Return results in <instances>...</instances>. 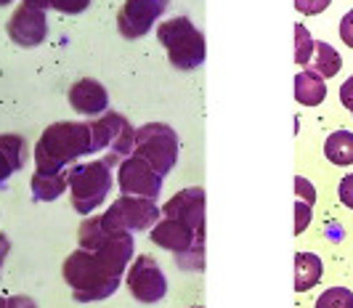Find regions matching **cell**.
<instances>
[{
  "label": "cell",
  "mask_w": 353,
  "mask_h": 308,
  "mask_svg": "<svg viewBox=\"0 0 353 308\" xmlns=\"http://www.w3.org/2000/svg\"><path fill=\"white\" fill-rule=\"evenodd\" d=\"M85 154H93L88 123H53L40 133L32 160L40 173H61Z\"/></svg>",
  "instance_id": "obj_1"
},
{
  "label": "cell",
  "mask_w": 353,
  "mask_h": 308,
  "mask_svg": "<svg viewBox=\"0 0 353 308\" xmlns=\"http://www.w3.org/2000/svg\"><path fill=\"white\" fill-rule=\"evenodd\" d=\"M64 282L72 287V295L77 303H99L106 300L109 295H114L120 287V279L117 276H109V274L99 266L96 255L90 250L77 247L72 255H67L64 260Z\"/></svg>",
  "instance_id": "obj_2"
},
{
  "label": "cell",
  "mask_w": 353,
  "mask_h": 308,
  "mask_svg": "<svg viewBox=\"0 0 353 308\" xmlns=\"http://www.w3.org/2000/svg\"><path fill=\"white\" fill-rule=\"evenodd\" d=\"M157 37L168 51L173 70L192 72V70H199L205 64V56H208L205 35L196 30L194 21L189 17H176L162 21L157 27Z\"/></svg>",
  "instance_id": "obj_3"
},
{
  "label": "cell",
  "mask_w": 353,
  "mask_h": 308,
  "mask_svg": "<svg viewBox=\"0 0 353 308\" xmlns=\"http://www.w3.org/2000/svg\"><path fill=\"white\" fill-rule=\"evenodd\" d=\"M72 207L80 216H90L96 207H101L112 192V167L104 160L80 163L67 167Z\"/></svg>",
  "instance_id": "obj_4"
},
{
  "label": "cell",
  "mask_w": 353,
  "mask_h": 308,
  "mask_svg": "<svg viewBox=\"0 0 353 308\" xmlns=\"http://www.w3.org/2000/svg\"><path fill=\"white\" fill-rule=\"evenodd\" d=\"M90 127V144H93V154L109 149V154L104 157V163L120 165L125 157L133 154L136 146V127L125 120L120 112H104L101 117H93Z\"/></svg>",
  "instance_id": "obj_5"
},
{
  "label": "cell",
  "mask_w": 353,
  "mask_h": 308,
  "mask_svg": "<svg viewBox=\"0 0 353 308\" xmlns=\"http://www.w3.org/2000/svg\"><path fill=\"white\" fill-rule=\"evenodd\" d=\"M133 157L149 163L165 178L178 163V133L165 123H146L136 130Z\"/></svg>",
  "instance_id": "obj_6"
},
{
  "label": "cell",
  "mask_w": 353,
  "mask_h": 308,
  "mask_svg": "<svg viewBox=\"0 0 353 308\" xmlns=\"http://www.w3.org/2000/svg\"><path fill=\"white\" fill-rule=\"evenodd\" d=\"M162 210L154 200H143V197H120L114 200L112 207H106L101 216L106 232H143L152 229L159 220Z\"/></svg>",
  "instance_id": "obj_7"
},
{
  "label": "cell",
  "mask_w": 353,
  "mask_h": 308,
  "mask_svg": "<svg viewBox=\"0 0 353 308\" xmlns=\"http://www.w3.org/2000/svg\"><path fill=\"white\" fill-rule=\"evenodd\" d=\"M125 282L139 303H159L168 292V279L152 255H139L133 266H128Z\"/></svg>",
  "instance_id": "obj_8"
},
{
  "label": "cell",
  "mask_w": 353,
  "mask_h": 308,
  "mask_svg": "<svg viewBox=\"0 0 353 308\" xmlns=\"http://www.w3.org/2000/svg\"><path fill=\"white\" fill-rule=\"evenodd\" d=\"M117 183H120V192L125 197L157 200L162 192V176L149 163H143L133 154L117 165Z\"/></svg>",
  "instance_id": "obj_9"
},
{
  "label": "cell",
  "mask_w": 353,
  "mask_h": 308,
  "mask_svg": "<svg viewBox=\"0 0 353 308\" xmlns=\"http://www.w3.org/2000/svg\"><path fill=\"white\" fill-rule=\"evenodd\" d=\"M170 0H125L117 14V30L128 40H136L152 32L154 21L168 11Z\"/></svg>",
  "instance_id": "obj_10"
},
{
  "label": "cell",
  "mask_w": 353,
  "mask_h": 308,
  "mask_svg": "<svg viewBox=\"0 0 353 308\" xmlns=\"http://www.w3.org/2000/svg\"><path fill=\"white\" fill-rule=\"evenodd\" d=\"M6 30H8V37L17 45H21V48H37L46 40V35H48V19H46V11L21 3L17 11L11 14Z\"/></svg>",
  "instance_id": "obj_11"
},
{
  "label": "cell",
  "mask_w": 353,
  "mask_h": 308,
  "mask_svg": "<svg viewBox=\"0 0 353 308\" xmlns=\"http://www.w3.org/2000/svg\"><path fill=\"white\" fill-rule=\"evenodd\" d=\"M159 210L165 218H176L189 229H194L199 236H205V189L202 186H189L178 192Z\"/></svg>",
  "instance_id": "obj_12"
},
{
  "label": "cell",
  "mask_w": 353,
  "mask_h": 308,
  "mask_svg": "<svg viewBox=\"0 0 353 308\" xmlns=\"http://www.w3.org/2000/svg\"><path fill=\"white\" fill-rule=\"evenodd\" d=\"M133 250H136V242H133V234H130V232H112V234L106 236L96 250H90V253L96 255L99 266H101L109 276H117V279H120V276L128 271V263L133 260Z\"/></svg>",
  "instance_id": "obj_13"
},
{
  "label": "cell",
  "mask_w": 353,
  "mask_h": 308,
  "mask_svg": "<svg viewBox=\"0 0 353 308\" xmlns=\"http://www.w3.org/2000/svg\"><path fill=\"white\" fill-rule=\"evenodd\" d=\"M152 242L162 250L181 255L194 250V247H202L205 236H199L194 229H189L186 223H181L176 218H159L157 223L152 226Z\"/></svg>",
  "instance_id": "obj_14"
},
{
  "label": "cell",
  "mask_w": 353,
  "mask_h": 308,
  "mask_svg": "<svg viewBox=\"0 0 353 308\" xmlns=\"http://www.w3.org/2000/svg\"><path fill=\"white\" fill-rule=\"evenodd\" d=\"M70 104L74 112H80L85 117H101L109 109V93L99 80L83 77L70 88Z\"/></svg>",
  "instance_id": "obj_15"
},
{
  "label": "cell",
  "mask_w": 353,
  "mask_h": 308,
  "mask_svg": "<svg viewBox=\"0 0 353 308\" xmlns=\"http://www.w3.org/2000/svg\"><path fill=\"white\" fill-rule=\"evenodd\" d=\"M30 160V146L19 133H3L0 136V186L19 173Z\"/></svg>",
  "instance_id": "obj_16"
},
{
  "label": "cell",
  "mask_w": 353,
  "mask_h": 308,
  "mask_svg": "<svg viewBox=\"0 0 353 308\" xmlns=\"http://www.w3.org/2000/svg\"><path fill=\"white\" fill-rule=\"evenodd\" d=\"M295 99H298V104L303 107H319L324 99H327V83H324V77L314 70H303L298 72L295 77Z\"/></svg>",
  "instance_id": "obj_17"
},
{
  "label": "cell",
  "mask_w": 353,
  "mask_h": 308,
  "mask_svg": "<svg viewBox=\"0 0 353 308\" xmlns=\"http://www.w3.org/2000/svg\"><path fill=\"white\" fill-rule=\"evenodd\" d=\"M30 189H32V197H35L37 202L59 200V197L70 189V183H67V170H61V173H40V170H35L32 178H30Z\"/></svg>",
  "instance_id": "obj_18"
},
{
  "label": "cell",
  "mask_w": 353,
  "mask_h": 308,
  "mask_svg": "<svg viewBox=\"0 0 353 308\" xmlns=\"http://www.w3.org/2000/svg\"><path fill=\"white\" fill-rule=\"evenodd\" d=\"M321 258L314 253H298L295 255V290L305 292L311 287H316V282L321 279Z\"/></svg>",
  "instance_id": "obj_19"
},
{
  "label": "cell",
  "mask_w": 353,
  "mask_h": 308,
  "mask_svg": "<svg viewBox=\"0 0 353 308\" xmlns=\"http://www.w3.org/2000/svg\"><path fill=\"white\" fill-rule=\"evenodd\" d=\"M324 154L332 165H353V133L348 130H337L327 138Z\"/></svg>",
  "instance_id": "obj_20"
},
{
  "label": "cell",
  "mask_w": 353,
  "mask_h": 308,
  "mask_svg": "<svg viewBox=\"0 0 353 308\" xmlns=\"http://www.w3.org/2000/svg\"><path fill=\"white\" fill-rule=\"evenodd\" d=\"M311 70L330 80V77H335L343 70V59H340V54L330 43H316V48H314V67Z\"/></svg>",
  "instance_id": "obj_21"
},
{
  "label": "cell",
  "mask_w": 353,
  "mask_h": 308,
  "mask_svg": "<svg viewBox=\"0 0 353 308\" xmlns=\"http://www.w3.org/2000/svg\"><path fill=\"white\" fill-rule=\"evenodd\" d=\"M109 234H112V232L104 229L101 216H93V218H85V220L80 223V229H77V242H80L83 250H96Z\"/></svg>",
  "instance_id": "obj_22"
},
{
  "label": "cell",
  "mask_w": 353,
  "mask_h": 308,
  "mask_svg": "<svg viewBox=\"0 0 353 308\" xmlns=\"http://www.w3.org/2000/svg\"><path fill=\"white\" fill-rule=\"evenodd\" d=\"M314 48H316V43H314L311 32L303 24H295V61L301 67H308V61L314 59Z\"/></svg>",
  "instance_id": "obj_23"
},
{
  "label": "cell",
  "mask_w": 353,
  "mask_h": 308,
  "mask_svg": "<svg viewBox=\"0 0 353 308\" xmlns=\"http://www.w3.org/2000/svg\"><path fill=\"white\" fill-rule=\"evenodd\" d=\"M316 308H353V292L348 287H330L319 295Z\"/></svg>",
  "instance_id": "obj_24"
},
{
  "label": "cell",
  "mask_w": 353,
  "mask_h": 308,
  "mask_svg": "<svg viewBox=\"0 0 353 308\" xmlns=\"http://www.w3.org/2000/svg\"><path fill=\"white\" fill-rule=\"evenodd\" d=\"M205 245L202 247H194V250H189V253H181L176 255V266L181 269H189V271H202L205 269Z\"/></svg>",
  "instance_id": "obj_25"
},
{
  "label": "cell",
  "mask_w": 353,
  "mask_h": 308,
  "mask_svg": "<svg viewBox=\"0 0 353 308\" xmlns=\"http://www.w3.org/2000/svg\"><path fill=\"white\" fill-rule=\"evenodd\" d=\"M90 0H51V8L59 14H83Z\"/></svg>",
  "instance_id": "obj_26"
},
{
  "label": "cell",
  "mask_w": 353,
  "mask_h": 308,
  "mask_svg": "<svg viewBox=\"0 0 353 308\" xmlns=\"http://www.w3.org/2000/svg\"><path fill=\"white\" fill-rule=\"evenodd\" d=\"M330 3H332V0H295V8H298L301 14H305V17H316V14H321Z\"/></svg>",
  "instance_id": "obj_27"
},
{
  "label": "cell",
  "mask_w": 353,
  "mask_h": 308,
  "mask_svg": "<svg viewBox=\"0 0 353 308\" xmlns=\"http://www.w3.org/2000/svg\"><path fill=\"white\" fill-rule=\"evenodd\" d=\"M295 216H298V220H295V234H303V232H305V226L311 223V205L298 200L295 202Z\"/></svg>",
  "instance_id": "obj_28"
},
{
  "label": "cell",
  "mask_w": 353,
  "mask_h": 308,
  "mask_svg": "<svg viewBox=\"0 0 353 308\" xmlns=\"http://www.w3.org/2000/svg\"><path fill=\"white\" fill-rule=\"evenodd\" d=\"M337 194H340V202L345 205V207H351L353 210V173L351 176H345L340 186H337Z\"/></svg>",
  "instance_id": "obj_29"
},
{
  "label": "cell",
  "mask_w": 353,
  "mask_h": 308,
  "mask_svg": "<svg viewBox=\"0 0 353 308\" xmlns=\"http://www.w3.org/2000/svg\"><path fill=\"white\" fill-rule=\"evenodd\" d=\"M295 189H298V197H301L303 202L314 205V200H316V192H314V186L305 181L303 176H298V178H295Z\"/></svg>",
  "instance_id": "obj_30"
},
{
  "label": "cell",
  "mask_w": 353,
  "mask_h": 308,
  "mask_svg": "<svg viewBox=\"0 0 353 308\" xmlns=\"http://www.w3.org/2000/svg\"><path fill=\"white\" fill-rule=\"evenodd\" d=\"M340 40H343L348 48H353V11H348V14L343 17V21H340Z\"/></svg>",
  "instance_id": "obj_31"
},
{
  "label": "cell",
  "mask_w": 353,
  "mask_h": 308,
  "mask_svg": "<svg viewBox=\"0 0 353 308\" xmlns=\"http://www.w3.org/2000/svg\"><path fill=\"white\" fill-rule=\"evenodd\" d=\"M340 104L348 109V112H353V74L340 85Z\"/></svg>",
  "instance_id": "obj_32"
},
{
  "label": "cell",
  "mask_w": 353,
  "mask_h": 308,
  "mask_svg": "<svg viewBox=\"0 0 353 308\" xmlns=\"http://www.w3.org/2000/svg\"><path fill=\"white\" fill-rule=\"evenodd\" d=\"M6 308H37V303L27 295H14V298H8Z\"/></svg>",
  "instance_id": "obj_33"
},
{
  "label": "cell",
  "mask_w": 353,
  "mask_h": 308,
  "mask_svg": "<svg viewBox=\"0 0 353 308\" xmlns=\"http://www.w3.org/2000/svg\"><path fill=\"white\" fill-rule=\"evenodd\" d=\"M8 253H11V239L8 234H0V269H3V260L8 258Z\"/></svg>",
  "instance_id": "obj_34"
},
{
  "label": "cell",
  "mask_w": 353,
  "mask_h": 308,
  "mask_svg": "<svg viewBox=\"0 0 353 308\" xmlns=\"http://www.w3.org/2000/svg\"><path fill=\"white\" fill-rule=\"evenodd\" d=\"M24 6H32V8L46 11V8H51V0H24Z\"/></svg>",
  "instance_id": "obj_35"
},
{
  "label": "cell",
  "mask_w": 353,
  "mask_h": 308,
  "mask_svg": "<svg viewBox=\"0 0 353 308\" xmlns=\"http://www.w3.org/2000/svg\"><path fill=\"white\" fill-rule=\"evenodd\" d=\"M6 303H8V298H3V295H0V308H6Z\"/></svg>",
  "instance_id": "obj_36"
},
{
  "label": "cell",
  "mask_w": 353,
  "mask_h": 308,
  "mask_svg": "<svg viewBox=\"0 0 353 308\" xmlns=\"http://www.w3.org/2000/svg\"><path fill=\"white\" fill-rule=\"evenodd\" d=\"M11 3H14V0H0V8H3V6H11Z\"/></svg>",
  "instance_id": "obj_37"
},
{
  "label": "cell",
  "mask_w": 353,
  "mask_h": 308,
  "mask_svg": "<svg viewBox=\"0 0 353 308\" xmlns=\"http://www.w3.org/2000/svg\"><path fill=\"white\" fill-rule=\"evenodd\" d=\"M192 308H202V306H192Z\"/></svg>",
  "instance_id": "obj_38"
}]
</instances>
